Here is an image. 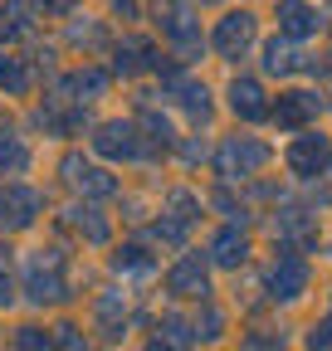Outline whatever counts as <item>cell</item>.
Segmentation results:
<instances>
[{
    "mask_svg": "<svg viewBox=\"0 0 332 351\" xmlns=\"http://www.w3.org/2000/svg\"><path fill=\"white\" fill-rule=\"evenodd\" d=\"M269 142H259V137H225L220 147H215V171L225 176V181H249V176H259L264 166H269Z\"/></svg>",
    "mask_w": 332,
    "mask_h": 351,
    "instance_id": "cell-1",
    "label": "cell"
},
{
    "mask_svg": "<svg viewBox=\"0 0 332 351\" xmlns=\"http://www.w3.org/2000/svg\"><path fill=\"white\" fill-rule=\"evenodd\" d=\"M156 25H161L166 39H171L176 59H200L205 34H200V20L191 15V5H181V0H161V5H156Z\"/></svg>",
    "mask_w": 332,
    "mask_h": 351,
    "instance_id": "cell-2",
    "label": "cell"
},
{
    "mask_svg": "<svg viewBox=\"0 0 332 351\" xmlns=\"http://www.w3.org/2000/svg\"><path fill=\"white\" fill-rule=\"evenodd\" d=\"M93 152H98L103 161H142V156H156V152L142 142L137 122H128V117L103 122V127L93 132Z\"/></svg>",
    "mask_w": 332,
    "mask_h": 351,
    "instance_id": "cell-3",
    "label": "cell"
},
{
    "mask_svg": "<svg viewBox=\"0 0 332 351\" xmlns=\"http://www.w3.org/2000/svg\"><path fill=\"white\" fill-rule=\"evenodd\" d=\"M283 166L303 176V181H318V176L332 171V137H322V132H303V137H294L283 147Z\"/></svg>",
    "mask_w": 332,
    "mask_h": 351,
    "instance_id": "cell-4",
    "label": "cell"
},
{
    "mask_svg": "<svg viewBox=\"0 0 332 351\" xmlns=\"http://www.w3.org/2000/svg\"><path fill=\"white\" fill-rule=\"evenodd\" d=\"M308 283H313V269H308V258H298V254H278L269 263V274H264L269 302H298L308 293Z\"/></svg>",
    "mask_w": 332,
    "mask_h": 351,
    "instance_id": "cell-5",
    "label": "cell"
},
{
    "mask_svg": "<svg viewBox=\"0 0 332 351\" xmlns=\"http://www.w3.org/2000/svg\"><path fill=\"white\" fill-rule=\"evenodd\" d=\"M161 93H166V98H176V108H181V112H191L195 122H211V112H215L211 88H205L200 78H191L186 69H176V64L161 73Z\"/></svg>",
    "mask_w": 332,
    "mask_h": 351,
    "instance_id": "cell-6",
    "label": "cell"
},
{
    "mask_svg": "<svg viewBox=\"0 0 332 351\" xmlns=\"http://www.w3.org/2000/svg\"><path fill=\"white\" fill-rule=\"evenodd\" d=\"M29 298L34 302H64L69 283H64V249H39L29 258Z\"/></svg>",
    "mask_w": 332,
    "mask_h": 351,
    "instance_id": "cell-7",
    "label": "cell"
},
{
    "mask_svg": "<svg viewBox=\"0 0 332 351\" xmlns=\"http://www.w3.org/2000/svg\"><path fill=\"white\" fill-rule=\"evenodd\" d=\"M166 293H176V298H211V258L186 249L171 269H166Z\"/></svg>",
    "mask_w": 332,
    "mask_h": 351,
    "instance_id": "cell-8",
    "label": "cell"
},
{
    "mask_svg": "<svg viewBox=\"0 0 332 351\" xmlns=\"http://www.w3.org/2000/svg\"><path fill=\"white\" fill-rule=\"evenodd\" d=\"M254 34H259V20L254 15H249V10H230L225 20H215L211 44H215L220 59H244V49L254 44Z\"/></svg>",
    "mask_w": 332,
    "mask_h": 351,
    "instance_id": "cell-9",
    "label": "cell"
},
{
    "mask_svg": "<svg viewBox=\"0 0 332 351\" xmlns=\"http://www.w3.org/2000/svg\"><path fill=\"white\" fill-rule=\"evenodd\" d=\"M171 59H161V49L152 39H122L112 49V73L117 78H137V73H166Z\"/></svg>",
    "mask_w": 332,
    "mask_h": 351,
    "instance_id": "cell-10",
    "label": "cell"
},
{
    "mask_svg": "<svg viewBox=\"0 0 332 351\" xmlns=\"http://www.w3.org/2000/svg\"><path fill=\"white\" fill-rule=\"evenodd\" d=\"M318 112H322V98L308 93V88H294V93H283L278 103H269V117H274L283 132H303Z\"/></svg>",
    "mask_w": 332,
    "mask_h": 351,
    "instance_id": "cell-11",
    "label": "cell"
},
{
    "mask_svg": "<svg viewBox=\"0 0 332 351\" xmlns=\"http://www.w3.org/2000/svg\"><path fill=\"white\" fill-rule=\"evenodd\" d=\"M64 181H69L78 195H93V200L117 195V176H108L103 166H88L83 156H64Z\"/></svg>",
    "mask_w": 332,
    "mask_h": 351,
    "instance_id": "cell-12",
    "label": "cell"
},
{
    "mask_svg": "<svg viewBox=\"0 0 332 351\" xmlns=\"http://www.w3.org/2000/svg\"><path fill=\"white\" fill-rule=\"evenodd\" d=\"M274 239L294 254V249H308L318 239V215L313 210H278L274 215Z\"/></svg>",
    "mask_w": 332,
    "mask_h": 351,
    "instance_id": "cell-13",
    "label": "cell"
},
{
    "mask_svg": "<svg viewBox=\"0 0 332 351\" xmlns=\"http://www.w3.org/2000/svg\"><path fill=\"white\" fill-rule=\"evenodd\" d=\"M230 112L239 122H264L269 117V93L259 78H235L230 83Z\"/></svg>",
    "mask_w": 332,
    "mask_h": 351,
    "instance_id": "cell-14",
    "label": "cell"
},
{
    "mask_svg": "<svg viewBox=\"0 0 332 351\" xmlns=\"http://www.w3.org/2000/svg\"><path fill=\"white\" fill-rule=\"evenodd\" d=\"M274 15H278V29H283V39H308V34H318L327 20L308 5V0H278L274 5Z\"/></svg>",
    "mask_w": 332,
    "mask_h": 351,
    "instance_id": "cell-15",
    "label": "cell"
},
{
    "mask_svg": "<svg viewBox=\"0 0 332 351\" xmlns=\"http://www.w3.org/2000/svg\"><path fill=\"white\" fill-rule=\"evenodd\" d=\"M39 191H29V186H10L5 195H0V225L5 230H20V225H29V219L39 215Z\"/></svg>",
    "mask_w": 332,
    "mask_h": 351,
    "instance_id": "cell-16",
    "label": "cell"
},
{
    "mask_svg": "<svg viewBox=\"0 0 332 351\" xmlns=\"http://www.w3.org/2000/svg\"><path fill=\"white\" fill-rule=\"evenodd\" d=\"M298 69H318V64H313L308 54H298L294 39H269V44H264V73L288 78V73H298Z\"/></svg>",
    "mask_w": 332,
    "mask_h": 351,
    "instance_id": "cell-17",
    "label": "cell"
},
{
    "mask_svg": "<svg viewBox=\"0 0 332 351\" xmlns=\"http://www.w3.org/2000/svg\"><path fill=\"white\" fill-rule=\"evenodd\" d=\"M205 258H211L215 269H239V263L249 258V239L230 225V230H220V234L211 239V254H205Z\"/></svg>",
    "mask_w": 332,
    "mask_h": 351,
    "instance_id": "cell-18",
    "label": "cell"
},
{
    "mask_svg": "<svg viewBox=\"0 0 332 351\" xmlns=\"http://www.w3.org/2000/svg\"><path fill=\"white\" fill-rule=\"evenodd\" d=\"M93 317H98V332L108 341H117L122 332H128V298H122V293H103L98 307H93Z\"/></svg>",
    "mask_w": 332,
    "mask_h": 351,
    "instance_id": "cell-19",
    "label": "cell"
},
{
    "mask_svg": "<svg viewBox=\"0 0 332 351\" xmlns=\"http://www.w3.org/2000/svg\"><path fill=\"white\" fill-rule=\"evenodd\" d=\"M137 132L147 137V147H152V152H166V147L176 142V132H171V122H166V117H161V112H156V108H152L147 98L137 103Z\"/></svg>",
    "mask_w": 332,
    "mask_h": 351,
    "instance_id": "cell-20",
    "label": "cell"
},
{
    "mask_svg": "<svg viewBox=\"0 0 332 351\" xmlns=\"http://www.w3.org/2000/svg\"><path fill=\"white\" fill-rule=\"evenodd\" d=\"M69 225L88 239V244H108V234H112V230H108V215L93 210V205H73V210H69Z\"/></svg>",
    "mask_w": 332,
    "mask_h": 351,
    "instance_id": "cell-21",
    "label": "cell"
},
{
    "mask_svg": "<svg viewBox=\"0 0 332 351\" xmlns=\"http://www.w3.org/2000/svg\"><path fill=\"white\" fill-rule=\"evenodd\" d=\"M112 269H117V274H152L156 258H152L147 244H122V249L112 254Z\"/></svg>",
    "mask_w": 332,
    "mask_h": 351,
    "instance_id": "cell-22",
    "label": "cell"
},
{
    "mask_svg": "<svg viewBox=\"0 0 332 351\" xmlns=\"http://www.w3.org/2000/svg\"><path fill=\"white\" fill-rule=\"evenodd\" d=\"M0 166H5L10 176H20L29 166V147L15 137V132H0Z\"/></svg>",
    "mask_w": 332,
    "mask_h": 351,
    "instance_id": "cell-23",
    "label": "cell"
},
{
    "mask_svg": "<svg viewBox=\"0 0 332 351\" xmlns=\"http://www.w3.org/2000/svg\"><path fill=\"white\" fill-rule=\"evenodd\" d=\"M191 332H195V341H220V337H225V313L205 302V307H200V317L191 322Z\"/></svg>",
    "mask_w": 332,
    "mask_h": 351,
    "instance_id": "cell-24",
    "label": "cell"
},
{
    "mask_svg": "<svg viewBox=\"0 0 332 351\" xmlns=\"http://www.w3.org/2000/svg\"><path fill=\"white\" fill-rule=\"evenodd\" d=\"M69 44H73V49H103V44H108V29H103L98 20H88V25L73 20V25H69Z\"/></svg>",
    "mask_w": 332,
    "mask_h": 351,
    "instance_id": "cell-25",
    "label": "cell"
},
{
    "mask_svg": "<svg viewBox=\"0 0 332 351\" xmlns=\"http://www.w3.org/2000/svg\"><path fill=\"white\" fill-rule=\"evenodd\" d=\"M69 88H73L78 98H88V103H93V98H103V88H108V73H103V69H78V73L69 78Z\"/></svg>",
    "mask_w": 332,
    "mask_h": 351,
    "instance_id": "cell-26",
    "label": "cell"
},
{
    "mask_svg": "<svg viewBox=\"0 0 332 351\" xmlns=\"http://www.w3.org/2000/svg\"><path fill=\"white\" fill-rule=\"evenodd\" d=\"M166 210H171V219H181V225L191 230L195 215H200V200H195L191 191H171V195H166Z\"/></svg>",
    "mask_w": 332,
    "mask_h": 351,
    "instance_id": "cell-27",
    "label": "cell"
},
{
    "mask_svg": "<svg viewBox=\"0 0 332 351\" xmlns=\"http://www.w3.org/2000/svg\"><path fill=\"white\" fill-rule=\"evenodd\" d=\"M156 337H161V341H171V346H186V341H195L191 322H186V317H176V313H166V317L156 322Z\"/></svg>",
    "mask_w": 332,
    "mask_h": 351,
    "instance_id": "cell-28",
    "label": "cell"
},
{
    "mask_svg": "<svg viewBox=\"0 0 332 351\" xmlns=\"http://www.w3.org/2000/svg\"><path fill=\"white\" fill-rule=\"evenodd\" d=\"M0 88H5V93H25V88H29L25 64H20V59H10V54H0Z\"/></svg>",
    "mask_w": 332,
    "mask_h": 351,
    "instance_id": "cell-29",
    "label": "cell"
},
{
    "mask_svg": "<svg viewBox=\"0 0 332 351\" xmlns=\"http://www.w3.org/2000/svg\"><path fill=\"white\" fill-rule=\"evenodd\" d=\"M0 34H5V39L29 34V10L25 5H5V10H0Z\"/></svg>",
    "mask_w": 332,
    "mask_h": 351,
    "instance_id": "cell-30",
    "label": "cell"
},
{
    "mask_svg": "<svg viewBox=\"0 0 332 351\" xmlns=\"http://www.w3.org/2000/svg\"><path fill=\"white\" fill-rule=\"evenodd\" d=\"M15 351H54V337L39 327H20L15 332Z\"/></svg>",
    "mask_w": 332,
    "mask_h": 351,
    "instance_id": "cell-31",
    "label": "cell"
},
{
    "mask_svg": "<svg viewBox=\"0 0 332 351\" xmlns=\"http://www.w3.org/2000/svg\"><path fill=\"white\" fill-rule=\"evenodd\" d=\"M152 239H161V244H186V225H181V219H171V215H161L156 225H152Z\"/></svg>",
    "mask_w": 332,
    "mask_h": 351,
    "instance_id": "cell-32",
    "label": "cell"
},
{
    "mask_svg": "<svg viewBox=\"0 0 332 351\" xmlns=\"http://www.w3.org/2000/svg\"><path fill=\"white\" fill-rule=\"evenodd\" d=\"M211 200H215V210H225V215L235 219V225H244V219H249V210H244V200H235V195H230L225 186H215V191H211Z\"/></svg>",
    "mask_w": 332,
    "mask_h": 351,
    "instance_id": "cell-33",
    "label": "cell"
},
{
    "mask_svg": "<svg viewBox=\"0 0 332 351\" xmlns=\"http://www.w3.org/2000/svg\"><path fill=\"white\" fill-rule=\"evenodd\" d=\"M239 351H288V346H283V337H274V332H249V337L239 341Z\"/></svg>",
    "mask_w": 332,
    "mask_h": 351,
    "instance_id": "cell-34",
    "label": "cell"
},
{
    "mask_svg": "<svg viewBox=\"0 0 332 351\" xmlns=\"http://www.w3.org/2000/svg\"><path fill=\"white\" fill-rule=\"evenodd\" d=\"M308 351H332V313L308 327Z\"/></svg>",
    "mask_w": 332,
    "mask_h": 351,
    "instance_id": "cell-35",
    "label": "cell"
},
{
    "mask_svg": "<svg viewBox=\"0 0 332 351\" xmlns=\"http://www.w3.org/2000/svg\"><path fill=\"white\" fill-rule=\"evenodd\" d=\"M181 161H186V166H200V161H205V142L186 137V142H181Z\"/></svg>",
    "mask_w": 332,
    "mask_h": 351,
    "instance_id": "cell-36",
    "label": "cell"
},
{
    "mask_svg": "<svg viewBox=\"0 0 332 351\" xmlns=\"http://www.w3.org/2000/svg\"><path fill=\"white\" fill-rule=\"evenodd\" d=\"M59 341H64V351H88V341L78 337V327H59Z\"/></svg>",
    "mask_w": 332,
    "mask_h": 351,
    "instance_id": "cell-37",
    "label": "cell"
},
{
    "mask_svg": "<svg viewBox=\"0 0 332 351\" xmlns=\"http://www.w3.org/2000/svg\"><path fill=\"white\" fill-rule=\"evenodd\" d=\"M0 302H10V274H5V254H0Z\"/></svg>",
    "mask_w": 332,
    "mask_h": 351,
    "instance_id": "cell-38",
    "label": "cell"
},
{
    "mask_svg": "<svg viewBox=\"0 0 332 351\" xmlns=\"http://www.w3.org/2000/svg\"><path fill=\"white\" fill-rule=\"evenodd\" d=\"M142 351H181V346H171V341H161V337H152V341H147Z\"/></svg>",
    "mask_w": 332,
    "mask_h": 351,
    "instance_id": "cell-39",
    "label": "cell"
},
{
    "mask_svg": "<svg viewBox=\"0 0 332 351\" xmlns=\"http://www.w3.org/2000/svg\"><path fill=\"white\" fill-rule=\"evenodd\" d=\"M112 10L117 15H137V0H112Z\"/></svg>",
    "mask_w": 332,
    "mask_h": 351,
    "instance_id": "cell-40",
    "label": "cell"
},
{
    "mask_svg": "<svg viewBox=\"0 0 332 351\" xmlns=\"http://www.w3.org/2000/svg\"><path fill=\"white\" fill-rule=\"evenodd\" d=\"M45 5H49V10H69V5H73V0H45Z\"/></svg>",
    "mask_w": 332,
    "mask_h": 351,
    "instance_id": "cell-41",
    "label": "cell"
},
{
    "mask_svg": "<svg viewBox=\"0 0 332 351\" xmlns=\"http://www.w3.org/2000/svg\"><path fill=\"white\" fill-rule=\"evenodd\" d=\"M200 5H220V0H200Z\"/></svg>",
    "mask_w": 332,
    "mask_h": 351,
    "instance_id": "cell-42",
    "label": "cell"
}]
</instances>
